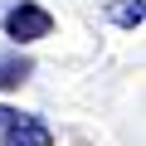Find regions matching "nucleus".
Masks as SVG:
<instances>
[{"mask_svg":"<svg viewBox=\"0 0 146 146\" xmlns=\"http://www.w3.org/2000/svg\"><path fill=\"white\" fill-rule=\"evenodd\" d=\"M49 29H54L49 10L29 5V0H20V5H10V10H5V34H10L15 44H34V39H44Z\"/></svg>","mask_w":146,"mask_h":146,"instance_id":"1","label":"nucleus"},{"mask_svg":"<svg viewBox=\"0 0 146 146\" xmlns=\"http://www.w3.org/2000/svg\"><path fill=\"white\" fill-rule=\"evenodd\" d=\"M49 141H54V131L39 117H25V112H15V122L5 127V136H0V146H49Z\"/></svg>","mask_w":146,"mask_h":146,"instance_id":"2","label":"nucleus"},{"mask_svg":"<svg viewBox=\"0 0 146 146\" xmlns=\"http://www.w3.org/2000/svg\"><path fill=\"white\" fill-rule=\"evenodd\" d=\"M107 20H112V25H122V29H141L146 5H141V0H112V5H107Z\"/></svg>","mask_w":146,"mask_h":146,"instance_id":"3","label":"nucleus"},{"mask_svg":"<svg viewBox=\"0 0 146 146\" xmlns=\"http://www.w3.org/2000/svg\"><path fill=\"white\" fill-rule=\"evenodd\" d=\"M25 78H29V58H25V54L0 58V88H20Z\"/></svg>","mask_w":146,"mask_h":146,"instance_id":"4","label":"nucleus"},{"mask_svg":"<svg viewBox=\"0 0 146 146\" xmlns=\"http://www.w3.org/2000/svg\"><path fill=\"white\" fill-rule=\"evenodd\" d=\"M15 122V107H5V102H0V136H5V127Z\"/></svg>","mask_w":146,"mask_h":146,"instance_id":"5","label":"nucleus"}]
</instances>
